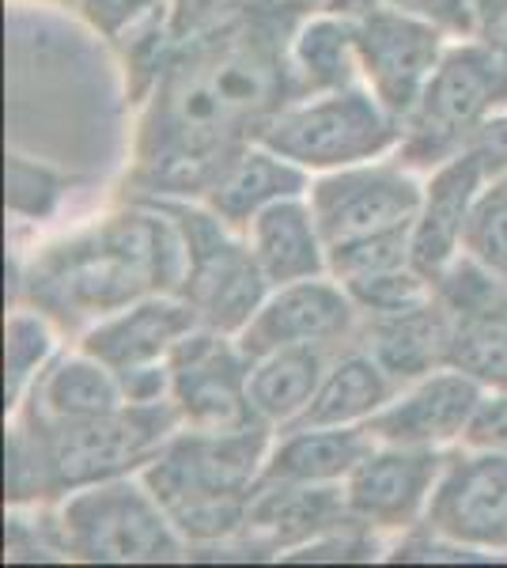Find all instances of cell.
Returning <instances> with one entry per match:
<instances>
[{
	"instance_id": "7a4b0ae2",
	"label": "cell",
	"mask_w": 507,
	"mask_h": 568,
	"mask_svg": "<svg viewBox=\"0 0 507 568\" xmlns=\"http://www.w3.org/2000/svg\"><path fill=\"white\" fill-rule=\"evenodd\" d=\"M186 243L179 224L152 201L99 220L27 265L20 296L53 323L80 326L114 315L155 292H179Z\"/></svg>"
},
{
	"instance_id": "4316f807",
	"label": "cell",
	"mask_w": 507,
	"mask_h": 568,
	"mask_svg": "<svg viewBox=\"0 0 507 568\" xmlns=\"http://www.w3.org/2000/svg\"><path fill=\"white\" fill-rule=\"evenodd\" d=\"M329 353L334 349L300 345V349L254 356L251 375H246V398L257 420H265L270 428H288L315 398L322 375L329 368Z\"/></svg>"
},
{
	"instance_id": "5b68a950",
	"label": "cell",
	"mask_w": 507,
	"mask_h": 568,
	"mask_svg": "<svg viewBox=\"0 0 507 568\" xmlns=\"http://www.w3.org/2000/svg\"><path fill=\"white\" fill-rule=\"evenodd\" d=\"M507 110V58L481 39L447 45L420 103L402 122L398 160L413 171H436L466 152L477 130Z\"/></svg>"
},
{
	"instance_id": "f546056e",
	"label": "cell",
	"mask_w": 507,
	"mask_h": 568,
	"mask_svg": "<svg viewBox=\"0 0 507 568\" xmlns=\"http://www.w3.org/2000/svg\"><path fill=\"white\" fill-rule=\"evenodd\" d=\"M348 296L356 300L359 318L367 315H391V311L417 307L424 300L436 296V281L424 277L417 265H398V270L372 273V277H359L345 284Z\"/></svg>"
},
{
	"instance_id": "ffe728a7",
	"label": "cell",
	"mask_w": 507,
	"mask_h": 568,
	"mask_svg": "<svg viewBox=\"0 0 507 568\" xmlns=\"http://www.w3.org/2000/svg\"><path fill=\"white\" fill-rule=\"evenodd\" d=\"M254 262L262 265L270 288L311 277H329V251L307 197H284L262 209L243 227Z\"/></svg>"
},
{
	"instance_id": "8fae6325",
	"label": "cell",
	"mask_w": 507,
	"mask_h": 568,
	"mask_svg": "<svg viewBox=\"0 0 507 568\" xmlns=\"http://www.w3.org/2000/svg\"><path fill=\"white\" fill-rule=\"evenodd\" d=\"M436 296L450 315V368L485 390H507V284L458 254L436 277Z\"/></svg>"
},
{
	"instance_id": "8992f818",
	"label": "cell",
	"mask_w": 507,
	"mask_h": 568,
	"mask_svg": "<svg viewBox=\"0 0 507 568\" xmlns=\"http://www.w3.org/2000/svg\"><path fill=\"white\" fill-rule=\"evenodd\" d=\"M160 205L182 232L186 243V277H182V296L197 311L201 326H212L220 334H239L270 296L262 265L254 262L251 243L243 232L224 224L212 209L193 197H144Z\"/></svg>"
},
{
	"instance_id": "f1b7e54d",
	"label": "cell",
	"mask_w": 507,
	"mask_h": 568,
	"mask_svg": "<svg viewBox=\"0 0 507 568\" xmlns=\"http://www.w3.org/2000/svg\"><path fill=\"white\" fill-rule=\"evenodd\" d=\"M398 265H413V224L394 227V232L383 235H367V240L329 251V277L341 284L372 277V273L398 270Z\"/></svg>"
},
{
	"instance_id": "83f0119b",
	"label": "cell",
	"mask_w": 507,
	"mask_h": 568,
	"mask_svg": "<svg viewBox=\"0 0 507 568\" xmlns=\"http://www.w3.org/2000/svg\"><path fill=\"white\" fill-rule=\"evenodd\" d=\"M53 353V318L42 315L39 307L20 304L8 315L4 329V394H8V409L23 406V394L39 383V368L45 364V356Z\"/></svg>"
},
{
	"instance_id": "5bb4252c",
	"label": "cell",
	"mask_w": 507,
	"mask_h": 568,
	"mask_svg": "<svg viewBox=\"0 0 507 568\" xmlns=\"http://www.w3.org/2000/svg\"><path fill=\"white\" fill-rule=\"evenodd\" d=\"M359 334V307L348 288L334 277H311L270 288L254 318L235 334L246 356H265L273 349H341Z\"/></svg>"
},
{
	"instance_id": "30bf717a",
	"label": "cell",
	"mask_w": 507,
	"mask_h": 568,
	"mask_svg": "<svg viewBox=\"0 0 507 568\" xmlns=\"http://www.w3.org/2000/svg\"><path fill=\"white\" fill-rule=\"evenodd\" d=\"M353 23L359 77L375 91V99L398 122H405L413 114V106L420 103L432 72L444 61L447 31L424 20V16L386 4V0L367 8L364 16H353Z\"/></svg>"
},
{
	"instance_id": "cb8c5ba5",
	"label": "cell",
	"mask_w": 507,
	"mask_h": 568,
	"mask_svg": "<svg viewBox=\"0 0 507 568\" xmlns=\"http://www.w3.org/2000/svg\"><path fill=\"white\" fill-rule=\"evenodd\" d=\"M353 519L345 493L334 485H284V481H257L246 530H257L270 546H296L307 538L329 535Z\"/></svg>"
},
{
	"instance_id": "3957f363",
	"label": "cell",
	"mask_w": 507,
	"mask_h": 568,
	"mask_svg": "<svg viewBox=\"0 0 507 568\" xmlns=\"http://www.w3.org/2000/svg\"><path fill=\"white\" fill-rule=\"evenodd\" d=\"M182 428L171 398L125 402L122 409L84 420L27 417L8 433V500L34 504L69 497L88 485L144 470Z\"/></svg>"
},
{
	"instance_id": "44dd1931",
	"label": "cell",
	"mask_w": 507,
	"mask_h": 568,
	"mask_svg": "<svg viewBox=\"0 0 507 568\" xmlns=\"http://www.w3.org/2000/svg\"><path fill=\"white\" fill-rule=\"evenodd\" d=\"M311 190V179L300 163L284 160L273 149H265L262 141L251 144L220 171V179L205 190V205L216 213L224 224H232L235 232H243L251 220L270 209L273 201L284 197H303Z\"/></svg>"
},
{
	"instance_id": "52a82bcc",
	"label": "cell",
	"mask_w": 507,
	"mask_h": 568,
	"mask_svg": "<svg viewBox=\"0 0 507 568\" xmlns=\"http://www.w3.org/2000/svg\"><path fill=\"white\" fill-rule=\"evenodd\" d=\"M262 144L303 171H341L398 152L402 122L372 88L353 84L284 106L262 133Z\"/></svg>"
},
{
	"instance_id": "7c38bea8",
	"label": "cell",
	"mask_w": 507,
	"mask_h": 568,
	"mask_svg": "<svg viewBox=\"0 0 507 568\" xmlns=\"http://www.w3.org/2000/svg\"><path fill=\"white\" fill-rule=\"evenodd\" d=\"M424 527L455 549H507V455L481 447L447 455Z\"/></svg>"
},
{
	"instance_id": "d4e9b609",
	"label": "cell",
	"mask_w": 507,
	"mask_h": 568,
	"mask_svg": "<svg viewBox=\"0 0 507 568\" xmlns=\"http://www.w3.org/2000/svg\"><path fill=\"white\" fill-rule=\"evenodd\" d=\"M288 61H292V80H296L300 99L364 84L353 16L318 8V16L303 20L296 27V34H292Z\"/></svg>"
},
{
	"instance_id": "d590c367",
	"label": "cell",
	"mask_w": 507,
	"mask_h": 568,
	"mask_svg": "<svg viewBox=\"0 0 507 568\" xmlns=\"http://www.w3.org/2000/svg\"><path fill=\"white\" fill-rule=\"evenodd\" d=\"M469 152L481 160L488 182H500L507 179V110H500L496 118L477 130V136L469 141Z\"/></svg>"
},
{
	"instance_id": "9c48e42d",
	"label": "cell",
	"mask_w": 507,
	"mask_h": 568,
	"mask_svg": "<svg viewBox=\"0 0 507 568\" xmlns=\"http://www.w3.org/2000/svg\"><path fill=\"white\" fill-rule=\"evenodd\" d=\"M311 213H315L326 251L367 235H383L394 227H409L420 213L424 186L405 168L394 163H356V168L326 171L307 190Z\"/></svg>"
},
{
	"instance_id": "4dcf8cb0",
	"label": "cell",
	"mask_w": 507,
	"mask_h": 568,
	"mask_svg": "<svg viewBox=\"0 0 507 568\" xmlns=\"http://www.w3.org/2000/svg\"><path fill=\"white\" fill-rule=\"evenodd\" d=\"M463 254L507 284V194L500 182H488L477 197L463 235Z\"/></svg>"
},
{
	"instance_id": "603a6c76",
	"label": "cell",
	"mask_w": 507,
	"mask_h": 568,
	"mask_svg": "<svg viewBox=\"0 0 507 568\" xmlns=\"http://www.w3.org/2000/svg\"><path fill=\"white\" fill-rule=\"evenodd\" d=\"M375 447L367 425L345 428H281V439L270 447L262 481L284 485H337L364 463Z\"/></svg>"
},
{
	"instance_id": "8d00e7d4",
	"label": "cell",
	"mask_w": 507,
	"mask_h": 568,
	"mask_svg": "<svg viewBox=\"0 0 507 568\" xmlns=\"http://www.w3.org/2000/svg\"><path fill=\"white\" fill-rule=\"evenodd\" d=\"M474 39H481L488 50L507 58V0H477Z\"/></svg>"
},
{
	"instance_id": "ba28073f",
	"label": "cell",
	"mask_w": 507,
	"mask_h": 568,
	"mask_svg": "<svg viewBox=\"0 0 507 568\" xmlns=\"http://www.w3.org/2000/svg\"><path fill=\"white\" fill-rule=\"evenodd\" d=\"M61 549L80 561H179L186 538L144 478L77 489L61 508Z\"/></svg>"
},
{
	"instance_id": "2e32d148",
	"label": "cell",
	"mask_w": 507,
	"mask_h": 568,
	"mask_svg": "<svg viewBox=\"0 0 507 568\" xmlns=\"http://www.w3.org/2000/svg\"><path fill=\"white\" fill-rule=\"evenodd\" d=\"M481 394V383L447 364L417 383H405L379 414L367 420V433L375 436V444L447 447L466 436Z\"/></svg>"
},
{
	"instance_id": "6da1fadb",
	"label": "cell",
	"mask_w": 507,
	"mask_h": 568,
	"mask_svg": "<svg viewBox=\"0 0 507 568\" xmlns=\"http://www.w3.org/2000/svg\"><path fill=\"white\" fill-rule=\"evenodd\" d=\"M307 12L311 0H220L171 42L136 130L141 197H205L296 103L288 50Z\"/></svg>"
},
{
	"instance_id": "d6986e66",
	"label": "cell",
	"mask_w": 507,
	"mask_h": 568,
	"mask_svg": "<svg viewBox=\"0 0 507 568\" xmlns=\"http://www.w3.org/2000/svg\"><path fill=\"white\" fill-rule=\"evenodd\" d=\"M356 337H359L356 345H364L405 387V383H417L436 368H447L450 315L439 304V296H432L417 307L359 318Z\"/></svg>"
},
{
	"instance_id": "74e56055",
	"label": "cell",
	"mask_w": 507,
	"mask_h": 568,
	"mask_svg": "<svg viewBox=\"0 0 507 568\" xmlns=\"http://www.w3.org/2000/svg\"><path fill=\"white\" fill-rule=\"evenodd\" d=\"M500 186H504V194H507V179H500Z\"/></svg>"
},
{
	"instance_id": "1f68e13d",
	"label": "cell",
	"mask_w": 507,
	"mask_h": 568,
	"mask_svg": "<svg viewBox=\"0 0 507 568\" xmlns=\"http://www.w3.org/2000/svg\"><path fill=\"white\" fill-rule=\"evenodd\" d=\"M69 179L53 175L45 163L27 160L23 152L8 155V209L20 216H45L61 197V186Z\"/></svg>"
},
{
	"instance_id": "7402d4cb",
	"label": "cell",
	"mask_w": 507,
	"mask_h": 568,
	"mask_svg": "<svg viewBox=\"0 0 507 568\" xmlns=\"http://www.w3.org/2000/svg\"><path fill=\"white\" fill-rule=\"evenodd\" d=\"M398 390H402V383L394 379L364 345H356V349L341 353L337 361H329L311 406L303 409L288 428L367 425Z\"/></svg>"
},
{
	"instance_id": "4fadbf2b",
	"label": "cell",
	"mask_w": 507,
	"mask_h": 568,
	"mask_svg": "<svg viewBox=\"0 0 507 568\" xmlns=\"http://www.w3.org/2000/svg\"><path fill=\"white\" fill-rule=\"evenodd\" d=\"M171 402L186 428H243L257 420L246 398L251 356L232 334L197 326L171 353Z\"/></svg>"
},
{
	"instance_id": "484cf974",
	"label": "cell",
	"mask_w": 507,
	"mask_h": 568,
	"mask_svg": "<svg viewBox=\"0 0 507 568\" xmlns=\"http://www.w3.org/2000/svg\"><path fill=\"white\" fill-rule=\"evenodd\" d=\"M34 398L27 406V417L39 420H84L103 417L125 406V387L118 372L103 364L99 356L80 349L77 356H64L42 379L34 383Z\"/></svg>"
},
{
	"instance_id": "d6a6232c",
	"label": "cell",
	"mask_w": 507,
	"mask_h": 568,
	"mask_svg": "<svg viewBox=\"0 0 507 568\" xmlns=\"http://www.w3.org/2000/svg\"><path fill=\"white\" fill-rule=\"evenodd\" d=\"M463 444L481 447V452H504L507 455V390H485L481 394L474 417H469Z\"/></svg>"
},
{
	"instance_id": "ac0fdd59",
	"label": "cell",
	"mask_w": 507,
	"mask_h": 568,
	"mask_svg": "<svg viewBox=\"0 0 507 568\" xmlns=\"http://www.w3.org/2000/svg\"><path fill=\"white\" fill-rule=\"evenodd\" d=\"M488 175L474 152H458L436 171H428L420 213L413 220V265L436 281L463 254V235Z\"/></svg>"
},
{
	"instance_id": "836d02e7",
	"label": "cell",
	"mask_w": 507,
	"mask_h": 568,
	"mask_svg": "<svg viewBox=\"0 0 507 568\" xmlns=\"http://www.w3.org/2000/svg\"><path fill=\"white\" fill-rule=\"evenodd\" d=\"M394 8H405L413 16H424L436 27H444L447 34H458V39H474L477 27V4L474 0H386Z\"/></svg>"
},
{
	"instance_id": "9a60e30c",
	"label": "cell",
	"mask_w": 507,
	"mask_h": 568,
	"mask_svg": "<svg viewBox=\"0 0 507 568\" xmlns=\"http://www.w3.org/2000/svg\"><path fill=\"white\" fill-rule=\"evenodd\" d=\"M447 455L439 447L375 444L364 463L345 478V500L356 524L405 530L424 524L432 489L444 474Z\"/></svg>"
},
{
	"instance_id": "e575fe53",
	"label": "cell",
	"mask_w": 507,
	"mask_h": 568,
	"mask_svg": "<svg viewBox=\"0 0 507 568\" xmlns=\"http://www.w3.org/2000/svg\"><path fill=\"white\" fill-rule=\"evenodd\" d=\"M155 8V0H84V12L88 20L99 27V31H107L110 39H118V34L133 31L141 20H149V12Z\"/></svg>"
},
{
	"instance_id": "277c9868",
	"label": "cell",
	"mask_w": 507,
	"mask_h": 568,
	"mask_svg": "<svg viewBox=\"0 0 507 568\" xmlns=\"http://www.w3.org/2000/svg\"><path fill=\"white\" fill-rule=\"evenodd\" d=\"M270 447L265 420L243 428H186L163 444L141 478L186 542H216L246 527Z\"/></svg>"
},
{
	"instance_id": "e0dca14e",
	"label": "cell",
	"mask_w": 507,
	"mask_h": 568,
	"mask_svg": "<svg viewBox=\"0 0 507 568\" xmlns=\"http://www.w3.org/2000/svg\"><path fill=\"white\" fill-rule=\"evenodd\" d=\"M197 326V311L182 292H155L88 326L80 349L99 356L118 375H133L168 364L182 337H190Z\"/></svg>"
}]
</instances>
